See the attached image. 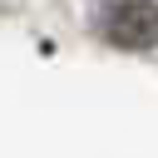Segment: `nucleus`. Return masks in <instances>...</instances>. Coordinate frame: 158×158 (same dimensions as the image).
<instances>
[{"label": "nucleus", "instance_id": "1", "mask_svg": "<svg viewBox=\"0 0 158 158\" xmlns=\"http://www.w3.org/2000/svg\"><path fill=\"white\" fill-rule=\"evenodd\" d=\"M99 30L118 49H153L158 44V5L153 0H118L99 20Z\"/></svg>", "mask_w": 158, "mask_h": 158}]
</instances>
